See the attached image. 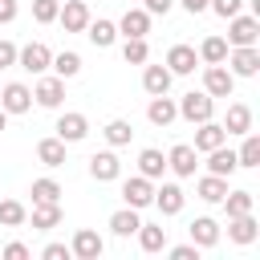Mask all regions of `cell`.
Wrapping results in <instances>:
<instances>
[{"instance_id":"obj_1","label":"cell","mask_w":260,"mask_h":260,"mask_svg":"<svg viewBox=\"0 0 260 260\" xmlns=\"http://www.w3.org/2000/svg\"><path fill=\"white\" fill-rule=\"evenodd\" d=\"M223 65L232 69V77H256L260 73V49L256 45H236V49H228Z\"/></svg>"},{"instance_id":"obj_2","label":"cell","mask_w":260,"mask_h":260,"mask_svg":"<svg viewBox=\"0 0 260 260\" xmlns=\"http://www.w3.org/2000/svg\"><path fill=\"white\" fill-rule=\"evenodd\" d=\"M175 106H179V118H187L191 126H199V122H207V118L215 114V98H211V93H195V89L183 93Z\"/></svg>"},{"instance_id":"obj_3","label":"cell","mask_w":260,"mask_h":260,"mask_svg":"<svg viewBox=\"0 0 260 260\" xmlns=\"http://www.w3.org/2000/svg\"><path fill=\"white\" fill-rule=\"evenodd\" d=\"M49 61H53V49L41 45V41H28V45L16 49V65H20L24 73H32V77H41V73L49 69Z\"/></svg>"},{"instance_id":"obj_4","label":"cell","mask_w":260,"mask_h":260,"mask_svg":"<svg viewBox=\"0 0 260 260\" xmlns=\"http://www.w3.org/2000/svg\"><path fill=\"white\" fill-rule=\"evenodd\" d=\"M223 41H228L232 49H236V45H256V41H260V20L236 12V16L228 20V37H223Z\"/></svg>"},{"instance_id":"obj_5","label":"cell","mask_w":260,"mask_h":260,"mask_svg":"<svg viewBox=\"0 0 260 260\" xmlns=\"http://www.w3.org/2000/svg\"><path fill=\"white\" fill-rule=\"evenodd\" d=\"M122 199H126V207H150V199H154V179H146V175H130V179H122Z\"/></svg>"},{"instance_id":"obj_6","label":"cell","mask_w":260,"mask_h":260,"mask_svg":"<svg viewBox=\"0 0 260 260\" xmlns=\"http://www.w3.org/2000/svg\"><path fill=\"white\" fill-rule=\"evenodd\" d=\"M0 110H4V114H28V110H32V89H28L24 81L0 85Z\"/></svg>"},{"instance_id":"obj_7","label":"cell","mask_w":260,"mask_h":260,"mask_svg":"<svg viewBox=\"0 0 260 260\" xmlns=\"http://www.w3.org/2000/svg\"><path fill=\"white\" fill-rule=\"evenodd\" d=\"M232 89H236V77H232L228 65H207V69H203V93H211V98H232Z\"/></svg>"},{"instance_id":"obj_8","label":"cell","mask_w":260,"mask_h":260,"mask_svg":"<svg viewBox=\"0 0 260 260\" xmlns=\"http://www.w3.org/2000/svg\"><path fill=\"white\" fill-rule=\"evenodd\" d=\"M32 102L37 106H45V110H57L61 102H65V77H41L37 85H32Z\"/></svg>"},{"instance_id":"obj_9","label":"cell","mask_w":260,"mask_h":260,"mask_svg":"<svg viewBox=\"0 0 260 260\" xmlns=\"http://www.w3.org/2000/svg\"><path fill=\"white\" fill-rule=\"evenodd\" d=\"M167 167H171L179 179H191V175H195V167H199V150H195L191 142H175V146H171V154H167Z\"/></svg>"},{"instance_id":"obj_10","label":"cell","mask_w":260,"mask_h":260,"mask_svg":"<svg viewBox=\"0 0 260 260\" xmlns=\"http://www.w3.org/2000/svg\"><path fill=\"white\" fill-rule=\"evenodd\" d=\"M102 252H106V240H102L93 228H81V232H73L69 256H77V260H98Z\"/></svg>"},{"instance_id":"obj_11","label":"cell","mask_w":260,"mask_h":260,"mask_svg":"<svg viewBox=\"0 0 260 260\" xmlns=\"http://www.w3.org/2000/svg\"><path fill=\"white\" fill-rule=\"evenodd\" d=\"M53 130H57V138H61L65 146H69V142H81V138L89 134V118H85V114H77V110H69V114H61V118H57V126H53Z\"/></svg>"},{"instance_id":"obj_12","label":"cell","mask_w":260,"mask_h":260,"mask_svg":"<svg viewBox=\"0 0 260 260\" xmlns=\"http://www.w3.org/2000/svg\"><path fill=\"white\" fill-rule=\"evenodd\" d=\"M57 20H61L65 32H85V24H89V4H85V0H65L61 12H57Z\"/></svg>"},{"instance_id":"obj_13","label":"cell","mask_w":260,"mask_h":260,"mask_svg":"<svg viewBox=\"0 0 260 260\" xmlns=\"http://www.w3.org/2000/svg\"><path fill=\"white\" fill-rule=\"evenodd\" d=\"M162 65H167L175 77H187V73H195V65H199V53H195L191 45H171Z\"/></svg>"},{"instance_id":"obj_14","label":"cell","mask_w":260,"mask_h":260,"mask_svg":"<svg viewBox=\"0 0 260 260\" xmlns=\"http://www.w3.org/2000/svg\"><path fill=\"white\" fill-rule=\"evenodd\" d=\"M256 236H260V223H256L252 211L228 215V240H232V244H256Z\"/></svg>"},{"instance_id":"obj_15","label":"cell","mask_w":260,"mask_h":260,"mask_svg":"<svg viewBox=\"0 0 260 260\" xmlns=\"http://www.w3.org/2000/svg\"><path fill=\"white\" fill-rule=\"evenodd\" d=\"M146 118H150V126H171L175 118H179V106H175V98H167V93H154L150 98V106H146Z\"/></svg>"},{"instance_id":"obj_16","label":"cell","mask_w":260,"mask_h":260,"mask_svg":"<svg viewBox=\"0 0 260 260\" xmlns=\"http://www.w3.org/2000/svg\"><path fill=\"white\" fill-rule=\"evenodd\" d=\"M223 142H228V130H223L219 122L207 118V122L195 126V150H199V154H207V150H215V146H223Z\"/></svg>"},{"instance_id":"obj_17","label":"cell","mask_w":260,"mask_h":260,"mask_svg":"<svg viewBox=\"0 0 260 260\" xmlns=\"http://www.w3.org/2000/svg\"><path fill=\"white\" fill-rule=\"evenodd\" d=\"M89 175H93L98 183H114V179L122 175V162H118V154H114V150H98V154L89 158Z\"/></svg>"},{"instance_id":"obj_18","label":"cell","mask_w":260,"mask_h":260,"mask_svg":"<svg viewBox=\"0 0 260 260\" xmlns=\"http://www.w3.org/2000/svg\"><path fill=\"white\" fill-rule=\"evenodd\" d=\"M183 199H187V195H183L179 183H162V187H154V199H150V203H154L162 215H179V211H183Z\"/></svg>"},{"instance_id":"obj_19","label":"cell","mask_w":260,"mask_h":260,"mask_svg":"<svg viewBox=\"0 0 260 260\" xmlns=\"http://www.w3.org/2000/svg\"><path fill=\"white\" fill-rule=\"evenodd\" d=\"M187 236H191L195 248H215V244H219V223H215L211 215H199V219H191Z\"/></svg>"},{"instance_id":"obj_20","label":"cell","mask_w":260,"mask_h":260,"mask_svg":"<svg viewBox=\"0 0 260 260\" xmlns=\"http://www.w3.org/2000/svg\"><path fill=\"white\" fill-rule=\"evenodd\" d=\"M150 32V12L146 8H126L118 20V37H146Z\"/></svg>"},{"instance_id":"obj_21","label":"cell","mask_w":260,"mask_h":260,"mask_svg":"<svg viewBox=\"0 0 260 260\" xmlns=\"http://www.w3.org/2000/svg\"><path fill=\"white\" fill-rule=\"evenodd\" d=\"M85 37H89V45H93V49H110V45L118 41V24H114V20H93V16H89Z\"/></svg>"},{"instance_id":"obj_22","label":"cell","mask_w":260,"mask_h":260,"mask_svg":"<svg viewBox=\"0 0 260 260\" xmlns=\"http://www.w3.org/2000/svg\"><path fill=\"white\" fill-rule=\"evenodd\" d=\"M171 81H175V73H171L167 65H146V69H142V89H146L150 98H154V93H167Z\"/></svg>"},{"instance_id":"obj_23","label":"cell","mask_w":260,"mask_h":260,"mask_svg":"<svg viewBox=\"0 0 260 260\" xmlns=\"http://www.w3.org/2000/svg\"><path fill=\"white\" fill-rule=\"evenodd\" d=\"M37 158H41V167H49V171H57V167H65V142L53 134V138H41L37 142Z\"/></svg>"},{"instance_id":"obj_24","label":"cell","mask_w":260,"mask_h":260,"mask_svg":"<svg viewBox=\"0 0 260 260\" xmlns=\"http://www.w3.org/2000/svg\"><path fill=\"white\" fill-rule=\"evenodd\" d=\"M207 171L211 175H236L240 171V162H236V150H228V142L223 146H215V150H207Z\"/></svg>"},{"instance_id":"obj_25","label":"cell","mask_w":260,"mask_h":260,"mask_svg":"<svg viewBox=\"0 0 260 260\" xmlns=\"http://www.w3.org/2000/svg\"><path fill=\"white\" fill-rule=\"evenodd\" d=\"M195 195H199L203 203H219V199L228 195V179H223V175H211V171H207V175H203V179L195 183Z\"/></svg>"},{"instance_id":"obj_26","label":"cell","mask_w":260,"mask_h":260,"mask_svg":"<svg viewBox=\"0 0 260 260\" xmlns=\"http://www.w3.org/2000/svg\"><path fill=\"white\" fill-rule=\"evenodd\" d=\"M223 130H228V134H248V130H252V110H248L244 102H232V106H228V118H223Z\"/></svg>"},{"instance_id":"obj_27","label":"cell","mask_w":260,"mask_h":260,"mask_svg":"<svg viewBox=\"0 0 260 260\" xmlns=\"http://www.w3.org/2000/svg\"><path fill=\"white\" fill-rule=\"evenodd\" d=\"M162 171H167V154H162V150H154V146L138 150V175H146V179H162Z\"/></svg>"},{"instance_id":"obj_28","label":"cell","mask_w":260,"mask_h":260,"mask_svg":"<svg viewBox=\"0 0 260 260\" xmlns=\"http://www.w3.org/2000/svg\"><path fill=\"white\" fill-rule=\"evenodd\" d=\"M32 228L37 232H53L57 223H61V203H32Z\"/></svg>"},{"instance_id":"obj_29","label":"cell","mask_w":260,"mask_h":260,"mask_svg":"<svg viewBox=\"0 0 260 260\" xmlns=\"http://www.w3.org/2000/svg\"><path fill=\"white\" fill-rule=\"evenodd\" d=\"M138 248L142 252H162L167 248V228H158V223H138Z\"/></svg>"},{"instance_id":"obj_30","label":"cell","mask_w":260,"mask_h":260,"mask_svg":"<svg viewBox=\"0 0 260 260\" xmlns=\"http://www.w3.org/2000/svg\"><path fill=\"white\" fill-rule=\"evenodd\" d=\"M138 223H142V219H138V207H122V211H114V215H110V232H114V236H122V240H126V236H134V232H138Z\"/></svg>"},{"instance_id":"obj_31","label":"cell","mask_w":260,"mask_h":260,"mask_svg":"<svg viewBox=\"0 0 260 260\" xmlns=\"http://www.w3.org/2000/svg\"><path fill=\"white\" fill-rule=\"evenodd\" d=\"M228 41L223 37H203V45H199V61L203 65H223V57H228Z\"/></svg>"},{"instance_id":"obj_32","label":"cell","mask_w":260,"mask_h":260,"mask_svg":"<svg viewBox=\"0 0 260 260\" xmlns=\"http://www.w3.org/2000/svg\"><path fill=\"white\" fill-rule=\"evenodd\" d=\"M49 69H53L57 77H65V81H69V77H77V73H81V57H77L73 49H65V53H53Z\"/></svg>"},{"instance_id":"obj_33","label":"cell","mask_w":260,"mask_h":260,"mask_svg":"<svg viewBox=\"0 0 260 260\" xmlns=\"http://www.w3.org/2000/svg\"><path fill=\"white\" fill-rule=\"evenodd\" d=\"M102 134H106V142H110V146H130V138H134V126H130L126 118H110V122L102 126Z\"/></svg>"},{"instance_id":"obj_34","label":"cell","mask_w":260,"mask_h":260,"mask_svg":"<svg viewBox=\"0 0 260 260\" xmlns=\"http://www.w3.org/2000/svg\"><path fill=\"white\" fill-rule=\"evenodd\" d=\"M244 142H240V150H236V162L240 167H260V134L256 130H248V134H240Z\"/></svg>"},{"instance_id":"obj_35","label":"cell","mask_w":260,"mask_h":260,"mask_svg":"<svg viewBox=\"0 0 260 260\" xmlns=\"http://www.w3.org/2000/svg\"><path fill=\"white\" fill-rule=\"evenodd\" d=\"M28 223V207L20 199H0V228H20Z\"/></svg>"},{"instance_id":"obj_36","label":"cell","mask_w":260,"mask_h":260,"mask_svg":"<svg viewBox=\"0 0 260 260\" xmlns=\"http://www.w3.org/2000/svg\"><path fill=\"white\" fill-rule=\"evenodd\" d=\"M122 61H126V65H146V61H150L146 37H126V41H122Z\"/></svg>"},{"instance_id":"obj_37","label":"cell","mask_w":260,"mask_h":260,"mask_svg":"<svg viewBox=\"0 0 260 260\" xmlns=\"http://www.w3.org/2000/svg\"><path fill=\"white\" fill-rule=\"evenodd\" d=\"M219 203H223V211H228V215H244V211H256V195H252V191H228Z\"/></svg>"},{"instance_id":"obj_38","label":"cell","mask_w":260,"mask_h":260,"mask_svg":"<svg viewBox=\"0 0 260 260\" xmlns=\"http://www.w3.org/2000/svg\"><path fill=\"white\" fill-rule=\"evenodd\" d=\"M32 203H61V183L57 179H32Z\"/></svg>"},{"instance_id":"obj_39","label":"cell","mask_w":260,"mask_h":260,"mask_svg":"<svg viewBox=\"0 0 260 260\" xmlns=\"http://www.w3.org/2000/svg\"><path fill=\"white\" fill-rule=\"evenodd\" d=\"M61 12V0H32V20L37 24H53Z\"/></svg>"},{"instance_id":"obj_40","label":"cell","mask_w":260,"mask_h":260,"mask_svg":"<svg viewBox=\"0 0 260 260\" xmlns=\"http://www.w3.org/2000/svg\"><path fill=\"white\" fill-rule=\"evenodd\" d=\"M207 8H211L215 16H223V20H232V16L244 8V0H207Z\"/></svg>"},{"instance_id":"obj_41","label":"cell","mask_w":260,"mask_h":260,"mask_svg":"<svg viewBox=\"0 0 260 260\" xmlns=\"http://www.w3.org/2000/svg\"><path fill=\"white\" fill-rule=\"evenodd\" d=\"M199 252L203 248H195V244H175L171 248V260H199Z\"/></svg>"},{"instance_id":"obj_42","label":"cell","mask_w":260,"mask_h":260,"mask_svg":"<svg viewBox=\"0 0 260 260\" xmlns=\"http://www.w3.org/2000/svg\"><path fill=\"white\" fill-rule=\"evenodd\" d=\"M41 256H45V260H69V244H45Z\"/></svg>"},{"instance_id":"obj_43","label":"cell","mask_w":260,"mask_h":260,"mask_svg":"<svg viewBox=\"0 0 260 260\" xmlns=\"http://www.w3.org/2000/svg\"><path fill=\"white\" fill-rule=\"evenodd\" d=\"M142 8H146L150 16H167V12L175 8V0H142Z\"/></svg>"},{"instance_id":"obj_44","label":"cell","mask_w":260,"mask_h":260,"mask_svg":"<svg viewBox=\"0 0 260 260\" xmlns=\"http://www.w3.org/2000/svg\"><path fill=\"white\" fill-rule=\"evenodd\" d=\"M4 260H28V248H24L20 240H12V244H4Z\"/></svg>"},{"instance_id":"obj_45","label":"cell","mask_w":260,"mask_h":260,"mask_svg":"<svg viewBox=\"0 0 260 260\" xmlns=\"http://www.w3.org/2000/svg\"><path fill=\"white\" fill-rule=\"evenodd\" d=\"M8 65H16V45L0 41V69H8Z\"/></svg>"},{"instance_id":"obj_46","label":"cell","mask_w":260,"mask_h":260,"mask_svg":"<svg viewBox=\"0 0 260 260\" xmlns=\"http://www.w3.org/2000/svg\"><path fill=\"white\" fill-rule=\"evenodd\" d=\"M16 12H20V4H16V0H0V24H12V20H16Z\"/></svg>"},{"instance_id":"obj_47","label":"cell","mask_w":260,"mask_h":260,"mask_svg":"<svg viewBox=\"0 0 260 260\" xmlns=\"http://www.w3.org/2000/svg\"><path fill=\"white\" fill-rule=\"evenodd\" d=\"M179 4H183V12H191V16L207 12V0H179Z\"/></svg>"},{"instance_id":"obj_48","label":"cell","mask_w":260,"mask_h":260,"mask_svg":"<svg viewBox=\"0 0 260 260\" xmlns=\"http://www.w3.org/2000/svg\"><path fill=\"white\" fill-rule=\"evenodd\" d=\"M4 130H8V114L0 110V134H4Z\"/></svg>"}]
</instances>
